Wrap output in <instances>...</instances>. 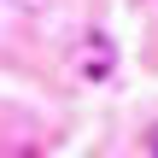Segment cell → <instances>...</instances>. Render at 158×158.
Returning <instances> with one entry per match:
<instances>
[{"label": "cell", "mask_w": 158, "mask_h": 158, "mask_svg": "<svg viewBox=\"0 0 158 158\" xmlns=\"http://www.w3.org/2000/svg\"><path fill=\"white\" fill-rule=\"evenodd\" d=\"M76 76L82 82H106L111 76V41L94 29V35H82V53H76Z\"/></svg>", "instance_id": "obj_1"}]
</instances>
